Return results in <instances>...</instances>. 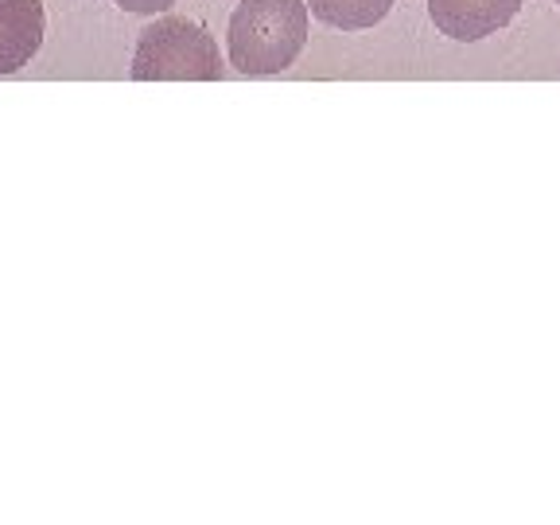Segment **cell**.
<instances>
[{
    "mask_svg": "<svg viewBox=\"0 0 560 525\" xmlns=\"http://www.w3.org/2000/svg\"><path fill=\"white\" fill-rule=\"evenodd\" d=\"M307 0H237L230 16V67L245 79H272L307 44Z\"/></svg>",
    "mask_w": 560,
    "mask_h": 525,
    "instance_id": "obj_1",
    "label": "cell"
},
{
    "mask_svg": "<svg viewBox=\"0 0 560 525\" xmlns=\"http://www.w3.org/2000/svg\"><path fill=\"white\" fill-rule=\"evenodd\" d=\"M557 4H560V0H557Z\"/></svg>",
    "mask_w": 560,
    "mask_h": 525,
    "instance_id": "obj_7",
    "label": "cell"
},
{
    "mask_svg": "<svg viewBox=\"0 0 560 525\" xmlns=\"http://www.w3.org/2000/svg\"><path fill=\"white\" fill-rule=\"evenodd\" d=\"M525 0H429V16L447 39L479 44L487 35L514 24Z\"/></svg>",
    "mask_w": 560,
    "mask_h": 525,
    "instance_id": "obj_3",
    "label": "cell"
},
{
    "mask_svg": "<svg viewBox=\"0 0 560 525\" xmlns=\"http://www.w3.org/2000/svg\"><path fill=\"white\" fill-rule=\"evenodd\" d=\"M117 9L125 12H137V16H156V12H167L175 0H114Z\"/></svg>",
    "mask_w": 560,
    "mask_h": 525,
    "instance_id": "obj_6",
    "label": "cell"
},
{
    "mask_svg": "<svg viewBox=\"0 0 560 525\" xmlns=\"http://www.w3.org/2000/svg\"><path fill=\"white\" fill-rule=\"evenodd\" d=\"M132 82H219L222 55L214 35L184 16H160L132 47Z\"/></svg>",
    "mask_w": 560,
    "mask_h": 525,
    "instance_id": "obj_2",
    "label": "cell"
},
{
    "mask_svg": "<svg viewBox=\"0 0 560 525\" xmlns=\"http://www.w3.org/2000/svg\"><path fill=\"white\" fill-rule=\"evenodd\" d=\"M394 4L397 0H307V12L339 32H366L382 24L394 12Z\"/></svg>",
    "mask_w": 560,
    "mask_h": 525,
    "instance_id": "obj_5",
    "label": "cell"
},
{
    "mask_svg": "<svg viewBox=\"0 0 560 525\" xmlns=\"http://www.w3.org/2000/svg\"><path fill=\"white\" fill-rule=\"evenodd\" d=\"M47 35L44 0H0V74H16L39 55Z\"/></svg>",
    "mask_w": 560,
    "mask_h": 525,
    "instance_id": "obj_4",
    "label": "cell"
}]
</instances>
